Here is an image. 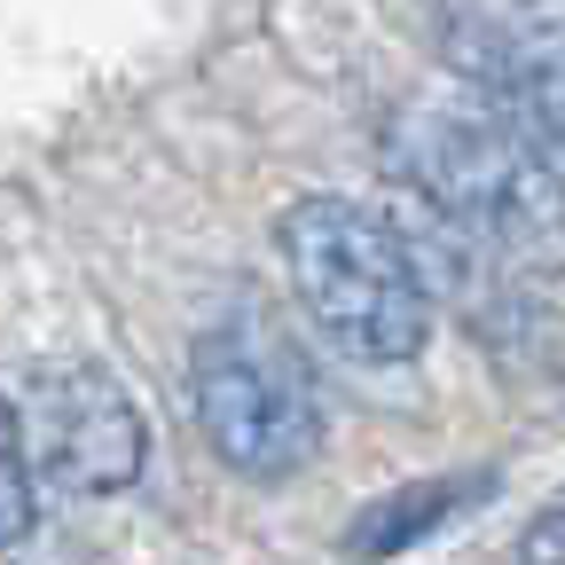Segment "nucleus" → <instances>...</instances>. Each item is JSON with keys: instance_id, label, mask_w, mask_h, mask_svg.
<instances>
[{"instance_id": "obj_8", "label": "nucleus", "mask_w": 565, "mask_h": 565, "mask_svg": "<svg viewBox=\"0 0 565 565\" xmlns=\"http://www.w3.org/2000/svg\"><path fill=\"white\" fill-rule=\"evenodd\" d=\"M519 565H565V494L519 534Z\"/></svg>"}, {"instance_id": "obj_6", "label": "nucleus", "mask_w": 565, "mask_h": 565, "mask_svg": "<svg viewBox=\"0 0 565 565\" xmlns=\"http://www.w3.org/2000/svg\"><path fill=\"white\" fill-rule=\"evenodd\" d=\"M494 487V471H440V479H408V487H393V494H377V503H362L353 511V526H345V557L353 565H385V557H408L416 542H433L463 503H479V494Z\"/></svg>"}, {"instance_id": "obj_4", "label": "nucleus", "mask_w": 565, "mask_h": 565, "mask_svg": "<svg viewBox=\"0 0 565 565\" xmlns=\"http://www.w3.org/2000/svg\"><path fill=\"white\" fill-rule=\"evenodd\" d=\"M24 424V456L32 479H47L71 503H103V494H126L141 471H150V424H141V401L95 370V362H47L24 377L17 401Z\"/></svg>"}, {"instance_id": "obj_7", "label": "nucleus", "mask_w": 565, "mask_h": 565, "mask_svg": "<svg viewBox=\"0 0 565 565\" xmlns=\"http://www.w3.org/2000/svg\"><path fill=\"white\" fill-rule=\"evenodd\" d=\"M40 519V479H32V456H24V424H17V401L0 393V550H17Z\"/></svg>"}, {"instance_id": "obj_5", "label": "nucleus", "mask_w": 565, "mask_h": 565, "mask_svg": "<svg viewBox=\"0 0 565 565\" xmlns=\"http://www.w3.org/2000/svg\"><path fill=\"white\" fill-rule=\"evenodd\" d=\"M494 87L503 118L534 141L550 166H565V0H519L494 32Z\"/></svg>"}, {"instance_id": "obj_3", "label": "nucleus", "mask_w": 565, "mask_h": 565, "mask_svg": "<svg viewBox=\"0 0 565 565\" xmlns=\"http://www.w3.org/2000/svg\"><path fill=\"white\" fill-rule=\"evenodd\" d=\"M189 416L204 448L252 487H282L322 456V401L299 353L267 322L236 315L189 345Z\"/></svg>"}, {"instance_id": "obj_1", "label": "nucleus", "mask_w": 565, "mask_h": 565, "mask_svg": "<svg viewBox=\"0 0 565 565\" xmlns=\"http://www.w3.org/2000/svg\"><path fill=\"white\" fill-rule=\"evenodd\" d=\"M393 166L456 236H471L511 275H565V166H550L503 110L456 95L408 103L393 118Z\"/></svg>"}, {"instance_id": "obj_2", "label": "nucleus", "mask_w": 565, "mask_h": 565, "mask_svg": "<svg viewBox=\"0 0 565 565\" xmlns=\"http://www.w3.org/2000/svg\"><path fill=\"white\" fill-rule=\"evenodd\" d=\"M282 275L322 345L353 370H408L433 345V282L408 236L353 196H299L275 221Z\"/></svg>"}]
</instances>
